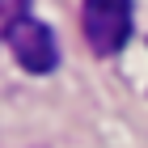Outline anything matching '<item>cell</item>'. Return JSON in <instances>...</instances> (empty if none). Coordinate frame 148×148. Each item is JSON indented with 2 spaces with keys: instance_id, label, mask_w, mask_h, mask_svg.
<instances>
[{
  "instance_id": "6da1fadb",
  "label": "cell",
  "mask_w": 148,
  "mask_h": 148,
  "mask_svg": "<svg viewBox=\"0 0 148 148\" xmlns=\"http://www.w3.org/2000/svg\"><path fill=\"white\" fill-rule=\"evenodd\" d=\"M131 0H85L80 21H85V38L97 55H119L131 38Z\"/></svg>"
},
{
  "instance_id": "7a4b0ae2",
  "label": "cell",
  "mask_w": 148,
  "mask_h": 148,
  "mask_svg": "<svg viewBox=\"0 0 148 148\" xmlns=\"http://www.w3.org/2000/svg\"><path fill=\"white\" fill-rule=\"evenodd\" d=\"M9 47H13V55H17V64H21L25 72H34V76L55 72V64H59V42H55V34H51V25L38 21V17H25V21L13 30Z\"/></svg>"
},
{
  "instance_id": "3957f363",
  "label": "cell",
  "mask_w": 148,
  "mask_h": 148,
  "mask_svg": "<svg viewBox=\"0 0 148 148\" xmlns=\"http://www.w3.org/2000/svg\"><path fill=\"white\" fill-rule=\"evenodd\" d=\"M30 9H34V0H0V42L13 38V30L30 17Z\"/></svg>"
}]
</instances>
